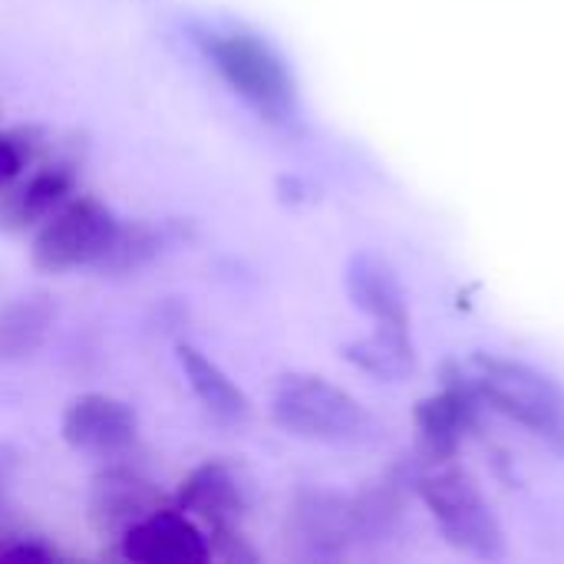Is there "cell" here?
Wrapping results in <instances>:
<instances>
[{
    "instance_id": "obj_8",
    "label": "cell",
    "mask_w": 564,
    "mask_h": 564,
    "mask_svg": "<svg viewBox=\"0 0 564 564\" xmlns=\"http://www.w3.org/2000/svg\"><path fill=\"white\" fill-rule=\"evenodd\" d=\"M291 539L307 558H340L360 539L354 502L337 492H301L291 509Z\"/></svg>"
},
{
    "instance_id": "obj_14",
    "label": "cell",
    "mask_w": 564,
    "mask_h": 564,
    "mask_svg": "<svg viewBox=\"0 0 564 564\" xmlns=\"http://www.w3.org/2000/svg\"><path fill=\"white\" fill-rule=\"evenodd\" d=\"M162 506V496L152 482L139 479L135 473L112 469L102 479H96L93 489V525L106 535H122L132 522L149 516Z\"/></svg>"
},
{
    "instance_id": "obj_18",
    "label": "cell",
    "mask_w": 564,
    "mask_h": 564,
    "mask_svg": "<svg viewBox=\"0 0 564 564\" xmlns=\"http://www.w3.org/2000/svg\"><path fill=\"white\" fill-rule=\"evenodd\" d=\"M30 162V142L20 132H0V192H7Z\"/></svg>"
},
{
    "instance_id": "obj_9",
    "label": "cell",
    "mask_w": 564,
    "mask_h": 564,
    "mask_svg": "<svg viewBox=\"0 0 564 564\" xmlns=\"http://www.w3.org/2000/svg\"><path fill=\"white\" fill-rule=\"evenodd\" d=\"M178 509L195 519L212 542L238 529L245 516V492L238 476L225 463H205L182 479Z\"/></svg>"
},
{
    "instance_id": "obj_4",
    "label": "cell",
    "mask_w": 564,
    "mask_h": 564,
    "mask_svg": "<svg viewBox=\"0 0 564 564\" xmlns=\"http://www.w3.org/2000/svg\"><path fill=\"white\" fill-rule=\"evenodd\" d=\"M271 416L281 430L314 443H360L373 420L357 397L317 373H284L271 393Z\"/></svg>"
},
{
    "instance_id": "obj_15",
    "label": "cell",
    "mask_w": 564,
    "mask_h": 564,
    "mask_svg": "<svg viewBox=\"0 0 564 564\" xmlns=\"http://www.w3.org/2000/svg\"><path fill=\"white\" fill-rule=\"evenodd\" d=\"M56 321V304L46 291H26L0 307V360L17 364L33 357Z\"/></svg>"
},
{
    "instance_id": "obj_17",
    "label": "cell",
    "mask_w": 564,
    "mask_h": 564,
    "mask_svg": "<svg viewBox=\"0 0 564 564\" xmlns=\"http://www.w3.org/2000/svg\"><path fill=\"white\" fill-rule=\"evenodd\" d=\"M162 251V231L145 225V221H132V225H122L116 228L106 254L99 258V271H109V274H129V271H139L145 268L155 254Z\"/></svg>"
},
{
    "instance_id": "obj_6",
    "label": "cell",
    "mask_w": 564,
    "mask_h": 564,
    "mask_svg": "<svg viewBox=\"0 0 564 564\" xmlns=\"http://www.w3.org/2000/svg\"><path fill=\"white\" fill-rule=\"evenodd\" d=\"M59 436L76 453H86L96 459H116L135 446L139 416L126 400L89 390L66 403L63 420H59Z\"/></svg>"
},
{
    "instance_id": "obj_11",
    "label": "cell",
    "mask_w": 564,
    "mask_h": 564,
    "mask_svg": "<svg viewBox=\"0 0 564 564\" xmlns=\"http://www.w3.org/2000/svg\"><path fill=\"white\" fill-rule=\"evenodd\" d=\"M476 410H479L476 393L463 380L449 377L443 393L426 397L416 406L413 420H416V433H420V456H426V459L456 456L463 436L476 423Z\"/></svg>"
},
{
    "instance_id": "obj_10",
    "label": "cell",
    "mask_w": 564,
    "mask_h": 564,
    "mask_svg": "<svg viewBox=\"0 0 564 564\" xmlns=\"http://www.w3.org/2000/svg\"><path fill=\"white\" fill-rule=\"evenodd\" d=\"M76 192V169L69 162H46L26 178L20 175L7 192H0V228L26 231L40 228L66 198Z\"/></svg>"
},
{
    "instance_id": "obj_12",
    "label": "cell",
    "mask_w": 564,
    "mask_h": 564,
    "mask_svg": "<svg viewBox=\"0 0 564 564\" xmlns=\"http://www.w3.org/2000/svg\"><path fill=\"white\" fill-rule=\"evenodd\" d=\"M347 294L373 324L410 330L406 291L383 258H377L370 251L354 254L347 264Z\"/></svg>"
},
{
    "instance_id": "obj_1",
    "label": "cell",
    "mask_w": 564,
    "mask_h": 564,
    "mask_svg": "<svg viewBox=\"0 0 564 564\" xmlns=\"http://www.w3.org/2000/svg\"><path fill=\"white\" fill-rule=\"evenodd\" d=\"M410 479L453 549L479 562L506 558V535L496 512L482 499L473 476L453 463V456L449 459L423 456Z\"/></svg>"
},
{
    "instance_id": "obj_13",
    "label": "cell",
    "mask_w": 564,
    "mask_h": 564,
    "mask_svg": "<svg viewBox=\"0 0 564 564\" xmlns=\"http://www.w3.org/2000/svg\"><path fill=\"white\" fill-rule=\"evenodd\" d=\"M175 360H178L192 393L205 406V413H212L218 423L238 426V423H245L251 416L248 393L208 354H202L195 344H175Z\"/></svg>"
},
{
    "instance_id": "obj_3",
    "label": "cell",
    "mask_w": 564,
    "mask_h": 564,
    "mask_svg": "<svg viewBox=\"0 0 564 564\" xmlns=\"http://www.w3.org/2000/svg\"><path fill=\"white\" fill-rule=\"evenodd\" d=\"M456 380H463L479 403H489L492 410L552 443H564V390L549 373L522 360L482 354L466 367L459 364Z\"/></svg>"
},
{
    "instance_id": "obj_16",
    "label": "cell",
    "mask_w": 564,
    "mask_h": 564,
    "mask_svg": "<svg viewBox=\"0 0 564 564\" xmlns=\"http://www.w3.org/2000/svg\"><path fill=\"white\" fill-rule=\"evenodd\" d=\"M344 360H350L357 370H364L377 380H403L416 367L410 330L406 327H387V324H377L373 334L350 340L344 347Z\"/></svg>"
},
{
    "instance_id": "obj_5",
    "label": "cell",
    "mask_w": 564,
    "mask_h": 564,
    "mask_svg": "<svg viewBox=\"0 0 564 564\" xmlns=\"http://www.w3.org/2000/svg\"><path fill=\"white\" fill-rule=\"evenodd\" d=\"M119 218L93 195L66 198L33 238V264L46 274H66L76 268H96L106 254Z\"/></svg>"
},
{
    "instance_id": "obj_7",
    "label": "cell",
    "mask_w": 564,
    "mask_h": 564,
    "mask_svg": "<svg viewBox=\"0 0 564 564\" xmlns=\"http://www.w3.org/2000/svg\"><path fill=\"white\" fill-rule=\"evenodd\" d=\"M119 555L139 564H202L212 558V542L178 506H159L119 535Z\"/></svg>"
},
{
    "instance_id": "obj_2",
    "label": "cell",
    "mask_w": 564,
    "mask_h": 564,
    "mask_svg": "<svg viewBox=\"0 0 564 564\" xmlns=\"http://www.w3.org/2000/svg\"><path fill=\"white\" fill-rule=\"evenodd\" d=\"M202 50L228 89L268 122H288L297 112V83L284 56L248 30H212L202 36Z\"/></svg>"
}]
</instances>
